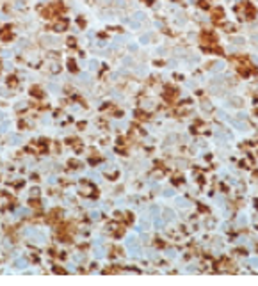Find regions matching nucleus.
<instances>
[{
	"label": "nucleus",
	"instance_id": "7ed1b4c3",
	"mask_svg": "<svg viewBox=\"0 0 258 286\" xmlns=\"http://www.w3.org/2000/svg\"><path fill=\"white\" fill-rule=\"evenodd\" d=\"M30 94H34V96H43V91H41V87L34 85V87H30Z\"/></svg>",
	"mask_w": 258,
	"mask_h": 286
},
{
	"label": "nucleus",
	"instance_id": "f257e3e1",
	"mask_svg": "<svg viewBox=\"0 0 258 286\" xmlns=\"http://www.w3.org/2000/svg\"><path fill=\"white\" fill-rule=\"evenodd\" d=\"M79 190H80L82 195H93V194H95V189H93L91 185H87V187H85V185H80Z\"/></svg>",
	"mask_w": 258,
	"mask_h": 286
},
{
	"label": "nucleus",
	"instance_id": "6e6552de",
	"mask_svg": "<svg viewBox=\"0 0 258 286\" xmlns=\"http://www.w3.org/2000/svg\"><path fill=\"white\" fill-rule=\"evenodd\" d=\"M203 109H207V110H210V109H212V105H210L208 101H203Z\"/></svg>",
	"mask_w": 258,
	"mask_h": 286
},
{
	"label": "nucleus",
	"instance_id": "1a4fd4ad",
	"mask_svg": "<svg viewBox=\"0 0 258 286\" xmlns=\"http://www.w3.org/2000/svg\"><path fill=\"white\" fill-rule=\"evenodd\" d=\"M16 267H25V260H18V261H16Z\"/></svg>",
	"mask_w": 258,
	"mask_h": 286
},
{
	"label": "nucleus",
	"instance_id": "ddd939ff",
	"mask_svg": "<svg viewBox=\"0 0 258 286\" xmlns=\"http://www.w3.org/2000/svg\"><path fill=\"white\" fill-rule=\"evenodd\" d=\"M0 71H2V62H0Z\"/></svg>",
	"mask_w": 258,
	"mask_h": 286
},
{
	"label": "nucleus",
	"instance_id": "9d476101",
	"mask_svg": "<svg viewBox=\"0 0 258 286\" xmlns=\"http://www.w3.org/2000/svg\"><path fill=\"white\" fill-rule=\"evenodd\" d=\"M232 103H233V105H242V101H238V98H233V101H232Z\"/></svg>",
	"mask_w": 258,
	"mask_h": 286
},
{
	"label": "nucleus",
	"instance_id": "f03ea898",
	"mask_svg": "<svg viewBox=\"0 0 258 286\" xmlns=\"http://www.w3.org/2000/svg\"><path fill=\"white\" fill-rule=\"evenodd\" d=\"M66 27H68V23H66L64 20H61V21H57V23H55V30H57V32L66 30Z\"/></svg>",
	"mask_w": 258,
	"mask_h": 286
},
{
	"label": "nucleus",
	"instance_id": "0eeeda50",
	"mask_svg": "<svg viewBox=\"0 0 258 286\" xmlns=\"http://www.w3.org/2000/svg\"><path fill=\"white\" fill-rule=\"evenodd\" d=\"M38 194H39V189H32V190H30V195H32V197H38Z\"/></svg>",
	"mask_w": 258,
	"mask_h": 286
},
{
	"label": "nucleus",
	"instance_id": "39448f33",
	"mask_svg": "<svg viewBox=\"0 0 258 286\" xmlns=\"http://www.w3.org/2000/svg\"><path fill=\"white\" fill-rule=\"evenodd\" d=\"M7 84H9V87H16V84H18V82H16V78H14V76H11V78L7 80Z\"/></svg>",
	"mask_w": 258,
	"mask_h": 286
},
{
	"label": "nucleus",
	"instance_id": "20e7f679",
	"mask_svg": "<svg viewBox=\"0 0 258 286\" xmlns=\"http://www.w3.org/2000/svg\"><path fill=\"white\" fill-rule=\"evenodd\" d=\"M212 18H214V21H219V20L222 18V11H221V9L214 11V16H212Z\"/></svg>",
	"mask_w": 258,
	"mask_h": 286
},
{
	"label": "nucleus",
	"instance_id": "f8f14e48",
	"mask_svg": "<svg viewBox=\"0 0 258 286\" xmlns=\"http://www.w3.org/2000/svg\"><path fill=\"white\" fill-rule=\"evenodd\" d=\"M68 45H70V46H73V45H75V39L70 38V39H68Z\"/></svg>",
	"mask_w": 258,
	"mask_h": 286
},
{
	"label": "nucleus",
	"instance_id": "9b49d317",
	"mask_svg": "<svg viewBox=\"0 0 258 286\" xmlns=\"http://www.w3.org/2000/svg\"><path fill=\"white\" fill-rule=\"evenodd\" d=\"M68 66H70V69H71V71H77V66H75V64H73V62H70V64H68Z\"/></svg>",
	"mask_w": 258,
	"mask_h": 286
},
{
	"label": "nucleus",
	"instance_id": "423d86ee",
	"mask_svg": "<svg viewBox=\"0 0 258 286\" xmlns=\"http://www.w3.org/2000/svg\"><path fill=\"white\" fill-rule=\"evenodd\" d=\"M164 219H166V220H171V219H175V215L167 210V211H166V215H164Z\"/></svg>",
	"mask_w": 258,
	"mask_h": 286
}]
</instances>
